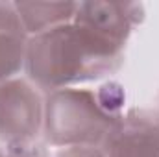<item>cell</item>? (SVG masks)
I'll list each match as a JSON object with an SVG mask.
<instances>
[{
    "label": "cell",
    "instance_id": "1",
    "mask_svg": "<svg viewBox=\"0 0 159 157\" xmlns=\"http://www.w3.org/2000/svg\"><path fill=\"white\" fill-rule=\"evenodd\" d=\"M122 63V48L72 20L30 37L24 70L35 87L54 92L107 78Z\"/></svg>",
    "mask_w": 159,
    "mask_h": 157
},
{
    "label": "cell",
    "instance_id": "4",
    "mask_svg": "<svg viewBox=\"0 0 159 157\" xmlns=\"http://www.w3.org/2000/svg\"><path fill=\"white\" fill-rule=\"evenodd\" d=\"M143 19L144 6L137 2H78L74 22L124 50Z\"/></svg>",
    "mask_w": 159,
    "mask_h": 157
},
{
    "label": "cell",
    "instance_id": "2",
    "mask_svg": "<svg viewBox=\"0 0 159 157\" xmlns=\"http://www.w3.org/2000/svg\"><path fill=\"white\" fill-rule=\"evenodd\" d=\"M122 85L109 81L98 89H59L44 100L43 139L52 148H102L124 115Z\"/></svg>",
    "mask_w": 159,
    "mask_h": 157
},
{
    "label": "cell",
    "instance_id": "6",
    "mask_svg": "<svg viewBox=\"0 0 159 157\" xmlns=\"http://www.w3.org/2000/svg\"><path fill=\"white\" fill-rule=\"evenodd\" d=\"M30 35L15 2H0V83L19 78L26 67Z\"/></svg>",
    "mask_w": 159,
    "mask_h": 157
},
{
    "label": "cell",
    "instance_id": "10",
    "mask_svg": "<svg viewBox=\"0 0 159 157\" xmlns=\"http://www.w3.org/2000/svg\"><path fill=\"white\" fill-rule=\"evenodd\" d=\"M0 157H6V148L0 146Z\"/></svg>",
    "mask_w": 159,
    "mask_h": 157
},
{
    "label": "cell",
    "instance_id": "7",
    "mask_svg": "<svg viewBox=\"0 0 159 157\" xmlns=\"http://www.w3.org/2000/svg\"><path fill=\"white\" fill-rule=\"evenodd\" d=\"M30 37L69 24L76 17L78 2H15Z\"/></svg>",
    "mask_w": 159,
    "mask_h": 157
},
{
    "label": "cell",
    "instance_id": "3",
    "mask_svg": "<svg viewBox=\"0 0 159 157\" xmlns=\"http://www.w3.org/2000/svg\"><path fill=\"white\" fill-rule=\"evenodd\" d=\"M44 96L28 78L0 83V142L4 148L37 144L44 128Z\"/></svg>",
    "mask_w": 159,
    "mask_h": 157
},
{
    "label": "cell",
    "instance_id": "8",
    "mask_svg": "<svg viewBox=\"0 0 159 157\" xmlns=\"http://www.w3.org/2000/svg\"><path fill=\"white\" fill-rule=\"evenodd\" d=\"M6 157H50L44 146L32 144V146H20V148H6Z\"/></svg>",
    "mask_w": 159,
    "mask_h": 157
},
{
    "label": "cell",
    "instance_id": "5",
    "mask_svg": "<svg viewBox=\"0 0 159 157\" xmlns=\"http://www.w3.org/2000/svg\"><path fill=\"white\" fill-rule=\"evenodd\" d=\"M106 157H159V111L129 109L102 144Z\"/></svg>",
    "mask_w": 159,
    "mask_h": 157
},
{
    "label": "cell",
    "instance_id": "9",
    "mask_svg": "<svg viewBox=\"0 0 159 157\" xmlns=\"http://www.w3.org/2000/svg\"><path fill=\"white\" fill-rule=\"evenodd\" d=\"M56 157H106V154L102 152V148L94 146H72L59 150Z\"/></svg>",
    "mask_w": 159,
    "mask_h": 157
}]
</instances>
